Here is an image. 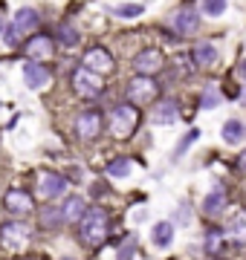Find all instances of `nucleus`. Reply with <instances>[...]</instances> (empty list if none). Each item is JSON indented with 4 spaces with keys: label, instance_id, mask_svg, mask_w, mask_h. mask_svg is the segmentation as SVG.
Wrapping results in <instances>:
<instances>
[{
    "label": "nucleus",
    "instance_id": "obj_1",
    "mask_svg": "<svg viewBox=\"0 0 246 260\" xmlns=\"http://www.w3.org/2000/svg\"><path fill=\"white\" fill-rule=\"evenodd\" d=\"M107 234H110V214L104 211V208H87V214L81 217V223H78V237L84 246H102L107 240Z\"/></svg>",
    "mask_w": 246,
    "mask_h": 260
},
{
    "label": "nucleus",
    "instance_id": "obj_2",
    "mask_svg": "<svg viewBox=\"0 0 246 260\" xmlns=\"http://www.w3.org/2000/svg\"><path fill=\"white\" fill-rule=\"evenodd\" d=\"M139 127V110L136 104H116L110 113V133L116 139H131Z\"/></svg>",
    "mask_w": 246,
    "mask_h": 260
},
{
    "label": "nucleus",
    "instance_id": "obj_3",
    "mask_svg": "<svg viewBox=\"0 0 246 260\" xmlns=\"http://www.w3.org/2000/svg\"><path fill=\"white\" fill-rule=\"evenodd\" d=\"M125 95L131 99V104L136 102H153L160 95V84L153 81V75H133L128 87H125Z\"/></svg>",
    "mask_w": 246,
    "mask_h": 260
},
{
    "label": "nucleus",
    "instance_id": "obj_4",
    "mask_svg": "<svg viewBox=\"0 0 246 260\" xmlns=\"http://www.w3.org/2000/svg\"><path fill=\"white\" fill-rule=\"evenodd\" d=\"M73 90H76L81 99H87V102H96L104 90V81H102V75H96V73H90V70L81 67V70H76V75H73Z\"/></svg>",
    "mask_w": 246,
    "mask_h": 260
},
{
    "label": "nucleus",
    "instance_id": "obj_5",
    "mask_svg": "<svg viewBox=\"0 0 246 260\" xmlns=\"http://www.w3.org/2000/svg\"><path fill=\"white\" fill-rule=\"evenodd\" d=\"M29 237H32V229H29L26 223L12 220V223H3V225H0V243H3L6 249H12V251L23 249V246L29 243Z\"/></svg>",
    "mask_w": 246,
    "mask_h": 260
},
{
    "label": "nucleus",
    "instance_id": "obj_6",
    "mask_svg": "<svg viewBox=\"0 0 246 260\" xmlns=\"http://www.w3.org/2000/svg\"><path fill=\"white\" fill-rule=\"evenodd\" d=\"M81 67H84V70H90V73H96V75H107V73H113L116 61H113V55H110L107 49L90 47L84 52V58H81Z\"/></svg>",
    "mask_w": 246,
    "mask_h": 260
},
{
    "label": "nucleus",
    "instance_id": "obj_7",
    "mask_svg": "<svg viewBox=\"0 0 246 260\" xmlns=\"http://www.w3.org/2000/svg\"><path fill=\"white\" fill-rule=\"evenodd\" d=\"M104 127V116L99 110H84L81 116L76 119V133L78 139H96Z\"/></svg>",
    "mask_w": 246,
    "mask_h": 260
},
{
    "label": "nucleus",
    "instance_id": "obj_8",
    "mask_svg": "<svg viewBox=\"0 0 246 260\" xmlns=\"http://www.w3.org/2000/svg\"><path fill=\"white\" fill-rule=\"evenodd\" d=\"M67 191V177L55 174V171H44L38 177V194L44 200H58Z\"/></svg>",
    "mask_w": 246,
    "mask_h": 260
},
{
    "label": "nucleus",
    "instance_id": "obj_9",
    "mask_svg": "<svg viewBox=\"0 0 246 260\" xmlns=\"http://www.w3.org/2000/svg\"><path fill=\"white\" fill-rule=\"evenodd\" d=\"M3 205L12 214H32L35 211V197L29 194V191H23V188H12L3 197Z\"/></svg>",
    "mask_w": 246,
    "mask_h": 260
},
{
    "label": "nucleus",
    "instance_id": "obj_10",
    "mask_svg": "<svg viewBox=\"0 0 246 260\" xmlns=\"http://www.w3.org/2000/svg\"><path fill=\"white\" fill-rule=\"evenodd\" d=\"M26 55L32 58V61H41V58H49L52 52H55V38L47 35V32H35V35L26 41Z\"/></svg>",
    "mask_w": 246,
    "mask_h": 260
},
{
    "label": "nucleus",
    "instance_id": "obj_11",
    "mask_svg": "<svg viewBox=\"0 0 246 260\" xmlns=\"http://www.w3.org/2000/svg\"><path fill=\"white\" fill-rule=\"evenodd\" d=\"M133 67H136V73H142V75H157L165 67V55L160 49H142L133 58Z\"/></svg>",
    "mask_w": 246,
    "mask_h": 260
},
{
    "label": "nucleus",
    "instance_id": "obj_12",
    "mask_svg": "<svg viewBox=\"0 0 246 260\" xmlns=\"http://www.w3.org/2000/svg\"><path fill=\"white\" fill-rule=\"evenodd\" d=\"M49 78H52V73H49V67H44L41 61H26V64H23V81H26L29 90H44L49 84Z\"/></svg>",
    "mask_w": 246,
    "mask_h": 260
},
{
    "label": "nucleus",
    "instance_id": "obj_13",
    "mask_svg": "<svg viewBox=\"0 0 246 260\" xmlns=\"http://www.w3.org/2000/svg\"><path fill=\"white\" fill-rule=\"evenodd\" d=\"M174 29H180V35H191V32H197V29H200V15H197V9L182 6V9L174 15Z\"/></svg>",
    "mask_w": 246,
    "mask_h": 260
},
{
    "label": "nucleus",
    "instance_id": "obj_14",
    "mask_svg": "<svg viewBox=\"0 0 246 260\" xmlns=\"http://www.w3.org/2000/svg\"><path fill=\"white\" fill-rule=\"evenodd\" d=\"M61 214H64V220L70 223H81V217L87 214V200L84 197H67L64 205H61Z\"/></svg>",
    "mask_w": 246,
    "mask_h": 260
},
{
    "label": "nucleus",
    "instance_id": "obj_15",
    "mask_svg": "<svg viewBox=\"0 0 246 260\" xmlns=\"http://www.w3.org/2000/svg\"><path fill=\"white\" fill-rule=\"evenodd\" d=\"M218 58H220V52L214 49V44H197L191 49V64L194 67H214Z\"/></svg>",
    "mask_w": 246,
    "mask_h": 260
},
{
    "label": "nucleus",
    "instance_id": "obj_16",
    "mask_svg": "<svg viewBox=\"0 0 246 260\" xmlns=\"http://www.w3.org/2000/svg\"><path fill=\"white\" fill-rule=\"evenodd\" d=\"M226 203H229V194L223 188H214V191H208V197L203 200V214H206V217H214V214H220L226 208Z\"/></svg>",
    "mask_w": 246,
    "mask_h": 260
},
{
    "label": "nucleus",
    "instance_id": "obj_17",
    "mask_svg": "<svg viewBox=\"0 0 246 260\" xmlns=\"http://www.w3.org/2000/svg\"><path fill=\"white\" fill-rule=\"evenodd\" d=\"M38 23H41V18H38L35 9H18L15 12V26H18L20 32H35Z\"/></svg>",
    "mask_w": 246,
    "mask_h": 260
},
{
    "label": "nucleus",
    "instance_id": "obj_18",
    "mask_svg": "<svg viewBox=\"0 0 246 260\" xmlns=\"http://www.w3.org/2000/svg\"><path fill=\"white\" fill-rule=\"evenodd\" d=\"M153 121H160V124H174V121H177V104L160 102L153 107Z\"/></svg>",
    "mask_w": 246,
    "mask_h": 260
},
{
    "label": "nucleus",
    "instance_id": "obj_19",
    "mask_svg": "<svg viewBox=\"0 0 246 260\" xmlns=\"http://www.w3.org/2000/svg\"><path fill=\"white\" fill-rule=\"evenodd\" d=\"M151 237H153V246H160V249L171 246V240H174V223H157Z\"/></svg>",
    "mask_w": 246,
    "mask_h": 260
},
{
    "label": "nucleus",
    "instance_id": "obj_20",
    "mask_svg": "<svg viewBox=\"0 0 246 260\" xmlns=\"http://www.w3.org/2000/svg\"><path fill=\"white\" fill-rule=\"evenodd\" d=\"M246 136V127H243V121H237V119H232V121H226L223 124V142L226 145H237V142Z\"/></svg>",
    "mask_w": 246,
    "mask_h": 260
},
{
    "label": "nucleus",
    "instance_id": "obj_21",
    "mask_svg": "<svg viewBox=\"0 0 246 260\" xmlns=\"http://www.w3.org/2000/svg\"><path fill=\"white\" fill-rule=\"evenodd\" d=\"M131 168H133V162L128 156H116V159H110V162H107V168H104V171H107L110 177L122 179V177H128V174H131Z\"/></svg>",
    "mask_w": 246,
    "mask_h": 260
},
{
    "label": "nucleus",
    "instance_id": "obj_22",
    "mask_svg": "<svg viewBox=\"0 0 246 260\" xmlns=\"http://www.w3.org/2000/svg\"><path fill=\"white\" fill-rule=\"evenodd\" d=\"M78 41H81V32L73 29L70 23H61L58 26V44H64V47H76Z\"/></svg>",
    "mask_w": 246,
    "mask_h": 260
},
{
    "label": "nucleus",
    "instance_id": "obj_23",
    "mask_svg": "<svg viewBox=\"0 0 246 260\" xmlns=\"http://www.w3.org/2000/svg\"><path fill=\"white\" fill-rule=\"evenodd\" d=\"M145 12V6H139V3H122V6H113V15H119V18H139Z\"/></svg>",
    "mask_w": 246,
    "mask_h": 260
},
{
    "label": "nucleus",
    "instance_id": "obj_24",
    "mask_svg": "<svg viewBox=\"0 0 246 260\" xmlns=\"http://www.w3.org/2000/svg\"><path fill=\"white\" fill-rule=\"evenodd\" d=\"M220 249H223V232L211 229V232L206 234V251H208V254H218Z\"/></svg>",
    "mask_w": 246,
    "mask_h": 260
},
{
    "label": "nucleus",
    "instance_id": "obj_25",
    "mask_svg": "<svg viewBox=\"0 0 246 260\" xmlns=\"http://www.w3.org/2000/svg\"><path fill=\"white\" fill-rule=\"evenodd\" d=\"M197 139H200V130H189V133L182 136V142L177 145V150H174V159H180L182 153H186V150H189V148H191V145H194Z\"/></svg>",
    "mask_w": 246,
    "mask_h": 260
},
{
    "label": "nucleus",
    "instance_id": "obj_26",
    "mask_svg": "<svg viewBox=\"0 0 246 260\" xmlns=\"http://www.w3.org/2000/svg\"><path fill=\"white\" fill-rule=\"evenodd\" d=\"M203 12L211 15V18H218V15L226 12V0H203Z\"/></svg>",
    "mask_w": 246,
    "mask_h": 260
},
{
    "label": "nucleus",
    "instance_id": "obj_27",
    "mask_svg": "<svg viewBox=\"0 0 246 260\" xmlns=\"http://www.w3.org/2000/svg\"><path fill=\"white\" fill-rule=\"evenodd\" d=\"M218 104H220V90H218V87H208L206 93H203V102H200V107L211 110V107H218Z\"/></svg>",
    "mask_w": 246,
    "mask_h": 260
},
{
    "label": "nucleus",
    "instance_id": "obj_28",
    "mask_svg": "<svg viewBox=\"0 0 246 260\" xmlns=\"http://www.w3.org/2000/svg\"><path fill=\"white\" fill-rule=\"evenodd\" d=\"M232 232H235V237L246 240V211H240V214L235 217V223H232Z\"/></svg>",
    "mask_w": 246,
    "mask_h": 260
},
{
    "label": "nucleus",
    "instance_id": "obj_29",
    "mask_svg": "<svg viewBox=\"0 0 246 260\" xmlns=\"http://www.w3.org/2000/svg\"><path fill=\"white\" fill-rule=\"evenodd\" d=\"M41 223L49 225V229H55V225L64 223V214L61 211H44V217H41Z\"/></svg>",
    "mask_w": 246,
    "mask_h": 260
},
{
    "label": "nucleus",
    "instance_id": "obj_30",
    "mask_svg": "<svg viewBox=\"0 0 246 260\" xmlns=\"http://www.w3.org/2000/svg\"><path fill=\"white\" fill-rule=\"evenodd\" d=\"M133 249H136V237H133V234H128V240H125L122 249H119V260H131Z\"/></svg>",
    "mask_w": 246,
    "mask_h": 260
},
{
    "label": "nucleus",
    "instance_id": "obj_31",
    "mask_svg": "<svg viewBox=\"0 0 246 260\" xmlns=\"http://www.w3.org/2000/svg\"><path fill=\"white\" fill-rule=\"evenodd\" d=\"M3 41L9 44V47H18L20 44V29L12 23V26H6V32H3Z\"/></svg>",
    "mask_w": 246,
    "mask_h": 260
},
{
    "label": "nucleus",
    "instance_id": "obj_32",
    "mask_svg": "<svg viewBox=\"0 0 246 260\" xmlns=\"http://www.w3.org/2000/svg\"><path fill=\"white\" fill-rule=\"evenodd\" d=\"M237 168H240V171H243V174H246V150H243V153H240V156H237Z\"/></svg>",
    "mask_w": 246,
    "mask_h": 260
},
{
    "label": "nucleus",
    "instance_id": "obj_33",
    "mask_svg": "<svg viewBox=\"0 0 246 260\" xmlns=\"http://www.w3.org/2000/svg\"><path fill=\"white\" fill-rule=\"evenodd\" d=\"M240 75H243V78H246V58H243V61H240Z\"/></svg>",
    "mask_w": 246,
    "mask_h": 260
},
{
    "label": "nucleus",
    "instance_id": "obj_34",
    "mask_svg": "<svg viewBox=\"0 0 246 260\" xmlns=\"http://www.w3.org/2000/svg\"><path fill=\"white\" fill-rule=\"evenodd\" d=\"M243 102H246V93H243Z\"/></svg>",
    "mask_w": 246,
    "mask_h": 260
}]
</instances>
